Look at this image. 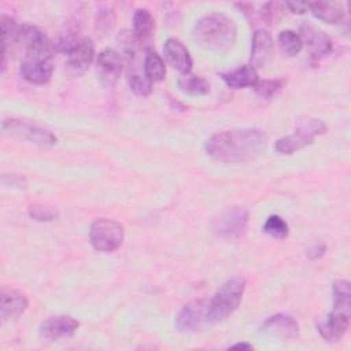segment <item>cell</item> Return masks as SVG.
Segmentation results:
<instances>
[{
	"label": "cell",
	"instance_id": "obj_1",
	"mask_svg": "<svg viewBox=\"0 0 351 351\" xmlns=\"http://www.w3.org/2000/svg\"><path fill=\"white\" fill-rule=\"evenodd\" d=\"M267 136L255 128L230 129L213 134L204 145L208 156L223 163H245L265 152Z\"/></svg>",
	"mask_w": 351,
	"mask_h": 351
},
{
	"label": "cell",
	"instance_id": "obj_2",
	"mask_svg": "<svg viewBox=\"0 0 351 351\" xmlns=\"http://www.w3.org/2000/svg\"><path fill=\"white\" fill-rule=\"evenodd\" d=\"M237 29L229 16L213 12L200 18L193 27L195 41L204 49L226 52L236 41Z\"/></svg>",
	"mask_w": 351,
	"mask_h": 351
},
{
	"label": "cell",
	"instance_id": "obj_3",
	"mask_svg": "<svg viewBox=\"0 0 351 351\" xmlns=\"http://www.w3.org/2000/svg\"><path fill=\"white\" fill-rule=\"evenodd\" d=\"M245 291V278L233 277L225 281L207 307V321L219 322L226 319L239 307Z\"/></svg>",
	"mask_w": 351,
	"mask_h": 351
},
{
	"label": "cell",
	"instance_id": "obj_4",
	"mask_svg": "<svg viewBox=\"0 0 351 351\" xmlns=\"http://www.w3.org/2000/svg\"><path fill=\"white\" fill-rule=\"evenodd\" d=\"M325 130L326 125L322 119L303 118L299 121L295 133L278 138L274 148L281 155H291L295 151L310 145L315 140V137L324 134Z\"/></svg>",
	"mask_w": 351,
	"mask_h": 351
},
{
	"label": "cell",
	"instance_id": "obj_5",
	"mask_svg": "<svg viewBox=\"0 0 351 351\" xmlns=\"http://www.w3.org/2000/svg\"><path fill=\"white\" fill-rule=\"evenodd\" d=\"M123 226L110 218H96L89 228V241L100 252H112L123 241Z\"/></svg>",
	"mask_w": 351,
	"mask_h": 351
},
{
	"label": "cell",
	"instance_id": "obj_6",
	"mask_svg": "<svg viewBox=\"0 0 351 351\" xmlns=\"http://www.w3.org/2000/svg\"><path fill=\"white\" fill-rule=\"evenodd\" d=\"M1 129L4 133L27 140L43 148H49L56 144V137L51 130L19 119H4L1 122Z\"/></svg>",
	"mask_w": 351,
	"mask_h": 351
},
{
	"label": "cell",
	"instance_id": "obj_7",
	"mask_svg": "<svg viewBox=\"0 0 351 351\" xmlns=\"http://www.w3.org/2000/svg\"><path fill=\"white\" fill-rule=\"evenodd\" d=\"M248 222V211L244 207L226 208L213 225L214 233L225 240L237 239L244 232Z\"/></svg>",
	"mask_w": 351,
	"mask_h": 351
},
{
	"label": "cell",
	"instance_id": "obj_8",
	"mask_svg": "<svg viewBox=\"0 0 351 351\" xmlns=\"http://www.w3.org/2000/svg\"><path fill=\"white\" fill-rule=\"evenodd\" d=\"M208 302L206 299H196L186 303L176 318V326L182 333H192L202 328L207 321Z\"/></svg>",
	"mask_w": 351,
	"mask_h": 351
},
{
	"label": "cell",
	"instance_id": "obj_9",
	"mask_svg": "<svg viewBox=\"0 0 351 351\" xmlns=\"http://www.w3.org/2000/svg\"><path fill=\"white\" fill-rule=\"evenodd\" d=\"M78 321L70 315H56L45 319L40 326V335L51 341L69 339L78 329Z\"/></svg>",
	"mask_w": 351,
	"mask_h": 351
},
{
	"label": "cell",
	"instance_id": "obj_10",
	"mask_svg": "<svg viewBox=\"0 0 351 351\" xmlns=\"http://www.w3.org/2000/svg\"><path fill=\"white\" fill-rule=\"evenodd\" d=\"M97 74L106 85H114L122 73V58L115 49H104L96 59Z\"/></svg>",
	"mask_w": 351,
	"mask_h": 351
},
{
	"label": "cell",
	"instance_id": "obj_11",
	"mask_svg": "<svg viewBox=\"0 0 351 351\" xmlns=\"http://www.w3.org/2000/svg\"><path fill=\"white\" fill-rule=\"evenodd\" d=\"M95 56V45L89 37H82L67 53V66L75 74L85 73Z\"/></svg>",
	"mask_w": 351,
	"mask_h": 351
},
{
	"label": "cell",
	"instance_id": "obj_12",
	"mask_svg": "<svg viewBox=\"0 0 351 351\" xmlns=\"http://www.w3.org/2000/svg\"><path fill=\"white\" fill-rule=\"evenodd\" d=\"M27 308V298L15 289L4 288L0 295V317L1 321H11L21 317Z\"/></svg>",
	"mask_w": 351,
	"mask_h": 351
},
{
	"label": "cell",
	"instance_id": "obj_13",
	"mask_svg": "<svg viewBox=\"0 0 351 351\" xmlns=\"http://www.w3.org/2000/svg\"><path fill=\"white\" fill-rule=\"evenodd\" d=\"M300 32H302V36H300L302 43L307 44L313 59L319 60L324 56L330 53L332 41L324 32H321L313 26H302Z\"/></svg>",
	"mask_w": 351,
	"mask_h": 351
},
{
	"label": "cell",
	"instance_id": "obj_14",
	"mask_svg": "<svg viewBox=\"0 0 351 351\" xmlns=\"http://www.w3.org/2000/svg\"><path fill=\"white\" fill-rule=\"evenodd\" d=\"M261 329L265 333L276 335L281 339H295L299 333V325L296 319L289 314H284V313L269 317L263 322Z\"/></svg>",
	"mask_w": 351,
	"mask_h": 351
},
{
	"label": "cell",
	"instance_id": "obj_15",
	"mask_svg": "<svg viewBox=\"0 0 351 351\" xmlns=\"http://www.w3.org/2000/svg\"><path fill=\"white\" fill-rule=\"evenodd\" d=\"M163 53L169 64L177 71L186 74L192 69V58L186 47L177 38H167L163 45Z\"/></svg>",
	"mask_w": 351,
	"mask_h": 351
},
{
	"label": "cell",
	"instance_id": "obj_16",
	"mask_svg": "<svg viewBox=\"0 0 351 351\" xmlns=\"http://www.w3.org/2000/svg\"><path fill=\"white\" fill-rule=\"evenodd\" d=\"M273 38L267 30L258 29L252 34L251 41V66L263 67L271 56Z\"/></svg>",
	"mask_w": 351,
	"mask_h": 351
},
{
	"label": "cell",
	"instance_id": "obj_17",
	"mask_svg": "<svg viewBox=\"0 0 351 351\" xmlns=\"http://www.w3.org/2000/svg\"><path fill=\"white\" fill-rule=\"evenodd\" d=\"M52 71H53L52 60L23 59L19 66L21 75L26 81H29L32 84H37V85L47 84L52 77Z\"/></svg>",
	"mask_w": 351,
	"mask_h": 351
},
{
	"label": "cell",
	"instance_id": "obj_18",
	"mask_svg": "<svg viewBox=\"0 0 351 351\" xmlns=\"http://www.w3.org/2000/svg\"><path fill=\"white\" fill-rule=\"evenodd\" d=\"M348 325H350V315L336 313L332 310V313L326 317V319L321 321L317 325V328L321 336L326 341H337L344 336V333L348 329Z\"/></svg>",
	"mask_w": 351,
	"mask_h": 351
},
{
	"label": "cell",
	"instance_id": "obj_19",
	"mask_svg": "<svg viewBox=\"0 0 351 351\" xmlns=\"http://www.w3.org/2000/svg\"><path fill=\"white\" fill-rule=\"evenodd\" d=\"M311 14L326 23H340L344 18V8L340 1H310Z\"/></svg>",
	"mask_w": 351,
	"mask_h": 351
},
{
	"label": "cell",
	"instance_id": "obj_20",
	"mask_svg": "<svg viewBox=\"0 0 351 351\" xmlns=\"http://www.w3.org/2000/svg\"><path fill=\"white\" fill-rule=\"evenodd\" d=\"M223 82L234 89L240 88H247V86H254L258 82V73L256 69L252 67L251 64L241 66L236 70L222 73L221 74Z\"/></svg>",
	"mask_w": 351,
	"mask_h": 351
},
{
	"label": "cell",
	"instance_id": "obj_21",
	"mask_svg": "<svg viewBox=\"0 0 351 351\" xmlns=\"http://www.w3.org/2000/svg\"><path fill=\"white\" fill-rule=\"evenodd\" d=\"M155 21L149 10L138 8L133 14V36L138 43L147 41L154 30Z\"/></svg>",
	"mask_w": 351,
	"mask_h": 351
},
{
	"label": "cell",
	"instance_id": "obj_22",
	"mask_svg": "<svg viewBox=\"0 0 351 351\" xmlns=\"http://www.w3.org/2000/svg\"><path fill=\"white\" fill-rule=\"evenodd\" d=\"M333 311L351 315V287L347 280H337L333 284Z\"/></svg>",
	"mask_w": 351,
	"mask_h": 351
},
{
	"label": "cell",
	"instance_id": "obj_23",
	"mask_svg": "<svg viewBox=\"0 0 351 351\" xmlns=\"http://www.w3.org/2000/svg\"><path fill=\"white\" fill-rule=\"evenodd\" d=\"M144 75L151 82H160L166 77V66L163 59L152 49H148L144 58Z\"/></svg>",
	"mask_w": 351,
	"mask_h": 351
},
{
	"label": "cell",
	"instance_id": "obj_24",
	"mask_svg": "<svg viewBox=\"0 0 351 351\" xmlns=\"http://www.w3.org/2000/svg\"><path fill=\"white\" fill-rule=\"evenodd\" d=\"M178 86L182 92L189 95H206L210 92V84L199 75L186 73L178 78Z\"/></svg>",
	"mask_w": 351,
	"mask_h": 351
},
{
	"label": "cell",
	"instance_id": "obj_25",
	"mask_svg": "<svg viewBox=\"0 0 351 351\" xmlns=\"http://www.w3.org/2000/svg\"><path fill=\"white\" fill-rule=\"evenodd\" d=\"M1 36H3V53L8 51V45L19 43L21 25L7 15H1Z\"/></svg>",
	"mask_w": 351,
	"mask_h": 351
},
{
	"label": "cell",
	"instance_id": "obj_26",
	"mask_svg": "<svg viewBox=\"0 0 351 351\" xmlns=\"http://www.w3.org/2000/svg\"><path fill=\"white\" fill-rule=\"evenodd\" d=\"M278 45L284 53L293 56L302 51L303 43L300 36L293 30H282L278 34Z\"/></svg>",
	"mask_w": 351,
	"mask_h": 351
},
{
	"label": "cell",
	"instance_id": "obj_27",
	"mask_svg": "<svg viewBox=\"0 0 351 351\" xmlns=\"http://www.w3.org/2000/svg\"><path fill=\"white\" fill-rule=\"evenodd\" d=\"M263 232L271 237L284 239L289 233V226L280 215H270L263 223Z\"/></svg>",
	"mask_w": 351,
	"mask_h": 351
},
{
	"label": "cell",
	"instance_id": "obj_28",
	"mask_svg": "<svg viewBox=\"0 0 351 351\" xmlns=\"http://www.w3.org/2000/svg\"><path fill=\"white\" fill-rule=\"evenodd\" d=\"M130 89L138 96H148L152 90V82L140 73H129Z\"/></svg>",
	"mask_w": 351,
	"mask_h": 351
},
{
	"label": "cell",
	"instance_id": "obj_29",
	"mask_svg": "<svg viewBox=\"0 0 351 351\" xmlns=\"http://www.w3.org/2000/svg\"><path fill=\"white\" fill-rule=\"evenodd\" d=\"M282 88V81L281 80H262L254 85V89L258 96L263 99H271L274 95L280 92Z\"/></svg>",
	"mask_w": 351,
	"mask_h": 351
},
{
	"label": "cell",
	"instance_id": "obj_30",
	"mask_svg": "<svg viewBox=\"0 0 351 351\" xmlns=\"http://www.w3.org/2000/svg\"><path fill=\"white\" fill-rule=\"evenodd\" d=\"M29 215L38 222H49L58 217V213L52 207L43 206V204H34L29 208Z\"/></svg>",
	"mask_w": 351,
	"mask_h": 351
},
{
	"label": "cell",
	"instance_id": "obj_31",
	"mask_svg": "<svg viewBox=\"0 0 351 351\" xmlns=\"http://www.w3.org/2000/svg\"><path fill=\"white\" fill-rule=\"evenodd\" d=\"M114 22H115L114 11H111V10H108V8H103V10H100V11L97 12L95 29H96V32L107 33V32L114 26Z\"/></svg>",
	"mask_w": 351,
	"mask_h": 351
},
{
	"label": "cell",
	"instance_id": "obj_32",
	"mask_svg": "<svg viewBox=\"0 0 351 351\" xmlns=\"http://www.w3.org/2000/svg\"><path fill=\"white\" fill-rule=\"evenodd\" d=\"M326 252V245L319 243V244H315L313 247H310L307 251H306V255L308 259L311 261H315V259H319L324 256V254Z\"/></svg>",
	"mask_w": 351,
	"mask_h": 351
},
{
	"label": "cell",
	"instance_id": "obj_33",
	"mask_svg": "<svg viewBox=\"0 0 351 351\" xmlns=\"http://www.w3.org/2000/svg\"><path fill=\"white\" fill-rule=\"evenodd\" d=\"M285 7L293 14H304L310 8V1H288L285 3Z\"/></svg>",
	"mask_w": 351,
	"mask_h": 351
},
{
	"label": "cell",
	"instance_id": "obj_34",
	"mask_svg": "<svg viewBox=\"0 0 351 351\" xmlns=\"http://www.w3.org/2000/svg\"><path fill=\"white\" fill-rule=\"evenodd\" d=\"M232 348H234V350H252V346L248 344V343H237V344H233Z\"/></svg>",
	"mask_w": 351,
	"mask_h": 351
}]
</instances>
